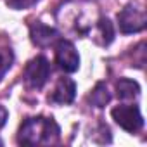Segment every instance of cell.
Returning a JSON list of instances; mask_svg holds the SVG:
<instances>
[{
    "label": "cell",
    "instance_id": "cell-11",
    "mask_svg": "<svg viewBox=\"0 0 147 147\" xmlns=\"http://www.w3.org/2000/svg\"><path fill=\"white\" fill-rule=\"evenodd\" d=\"M14 62V54L11 49H0V82H2V78L5 76V73L11 69Z\"/></svg>",
    "mask_w": 147,
    "mask_h": 147
},
{
    "label": "cell",
    "instance_id": "cell-4",
    "mask_svg": "<svg viewBox=\"0 0 147 147\" xmlns=\"http://www.w3.org/2000/svg\"><path fill=\"white\" fill-rule=\"evenodd\" d=\"M111 116L116 121V125H119L125 131H130V133H135L144 126V116L138 106H133V104L116 106L111 111Z\"/></svg>",
    "mask_w": 147,
    "mask_h": 147
},
{
    "label": "cell",
    "instance_id": "cell-1",
    "mask_svg": "<svg viewBox=\"0 0 147 147\" xmlns=\"http://www.w3.org/2000/svg\"><path fill=\"white\" fill-rule=\"evenodd\" d=\"M61 137V128L52 118L33 116L23 121L18 133V142L21 145H50Z\"/></svg>",
    "mask_w": 147,
    "mask_h": 147
},
{
    "label": "cell",
    "instance_id": "cell-13",
    "mask_svg": "<svg viewBox=\"0 0 147 147\" xmlns=\"http://www.w3.org/2000/svg\"><path fill=\"white\" fill-rule=\"evenodd\" d=\"M7 118H9V113H7V109H5L4 106H0V130L4 128V125H5Z\"/></svg>",
    "mask_w": 147,
    "mask_h": 147
},
{
    "label": "cell",
    "instance_id": "cell-6",
    "mask_svg": "<svg viewBox=\"0 0 147 147\" xmlns=\"http://www.w3.org/2000/svg\"><path fill=\"white\" fill-rule=\"evenodd\" d=\"M30 38L36 47H50L54 43H57L59 38V31L52 26H47L40 21H35L30 26Z\"/></svg>",
    "mask_w": 147,
    "mask_h": 147
},
{
    "label": "cell",
    "instance_id": "cell-2",
    "mask_svg": "<svg viewBox=\"0 0 147 147\" xmlns=\"http://www.w3.org/2000/svg\"><path fill=\"white\" fill-rule=\"evenodd\" d=\"M118 26H119V31L125 33V35L144 31L145 26H147L145 11L137 4L125 5L121 9V12L118 14Z\"/></svg>",
    "mask_w": 147,
    "mask_h": 147
},
{
    "label": "cell",
    "instance_id": "cell-3",
    "mask_svg": "<svg viewBox=\"0 0 147 147\" xmlns=\"http://www.w3.org/2000/svg\"><path fill=\"white\" fill-rule=\"evenodd\" d=\"M50 76V62L43 55L33 57L24 67V82L30 88L40 90L45 87Z\"/></svg>",
    "mask_w": 147,
    "mask_h": 147
},
{
    "label": "cell",
    "instance_id": "cell-7",
    "mask_svg": "<svg viewBox=\"0 0 147 147\" xmlns=\"http://www.w3.org/2000/svg\"><path fill=\"white\" fill-rule=\"evenodd\" d=\"M75 97H76V83L71 78H61L49 99L55 104H71Z\"/></svg>",
    "mask_w": 147,
    "mask_h": 147
},
{
    "label": "cell",
    "instance_id": "cell-12",
    "mask_svg": "<svg viewBox=\"0 0 147 147\" xmlns=\"http://www.w3.org/2000/svg\"><path fill=\"white\" fill-rule=\"evenodd\" d=\"M36 2H40V0H5V4L14 9V11H23V9H30L33 7Z\"/></svg>",
    "mask_w": 147,
    "mask_h": 147
},
{
    "label": "cell",
    "instance_id": "cell-14",
    "mask_svg": "<svg viewBox=\"0 0 147 147\" xmlns=\"http://www.w3.org/2000/svg\"><path fill=\"white\" fill-rule=\"evenodd\" d=\"M0 145H4V142H2V140H0Z\"/></svg>",
    "mask_w": 147,
    "mask_h": 147
},
{
    "label": "cell",
    "instance_id": "cell-9",
    "mask_svg": "<svg viewBox=\"0 0 147 147\" xmlns=\"http://www.w3.org/2000/svg\"><path fill=\"white\" fill-rule=\"evenodd\" d=\"M90 102L95 106V107H106L107 104H109V100H111V94H109V90H107V87L102 83V82H99L97 85H95V88L92 90V94H90Z\"/></svg>",
    "mask_w": 147,
    "mask_h": 147
},
{
    "label": "cell",
    "instance_id": "cell-10",
    "mask_svg": "<svg viewBox=\"0 0 147 147\" xmlns=\"http://www.w3.org/2000/svg\"><path fill=\"white\" fill-rule=\"evenodd\" d=\"M97 26H99L100 36H102V43L109 45L114 40V26H113V23L109 21V18H100L99 23H97Z\"/></svg>",
    "mask_w": 147,
    "mask_h": 147
},
{
    "label": "cell",
    "instance_id": "cell-5",
    "mask_svg": "<svg viewBox=\"0 0 147 147\" xmlns=\"http://www.w3.org/2000/svg\"><path fill=\"white\" fill-rule=\"evenodd\" d=\"M55 62L61 71L75 73L80 67V54L69 40H59L55 43Z\"/></svg>",
    "mask_w": 147,
    "mask_h": 147
},
{
    "label": "cell",
    "instance_id": "cell-8",
    "mask_svg": "<svg viewBox=\"0 0 147 147\" xmlns=\"http://www.w3.org/2000/svg\"><path fill=\"white\" fill-rule=\"evenodd\" d=\"M116 95L121 100H130V99H137L140 95V85L135 80L130 78H121L119 82H116Z\"/></svg>",
    "mask_w": 147,
    "mask_h": 147
}]
</instances>
